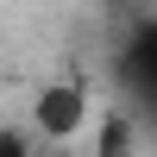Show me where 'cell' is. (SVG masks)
I'll use <instances>...</instances> for the list:
<instances>
[{"label":"cell","mask_w":157,"mask_h":157,"mask_svg":"<svg viewBox=\"0 0 157 157\" xmlns=\"http://www.w3.org/2000/svg\"><path fill=\"white\" fill-rule=\"evenodd\" d=\"M88 145H94V157H138V120L132 113H101V126L88 132Z\"/></svg>","instance_id":"cell-3"},{"label":"cell","mask_w":157,"mask_h":157,"mask_svg":"<svg viewBox=\"0 0 157 157\" xmlns=\"http://www.w3.org/2000/svg\"><path fill=\"white\" fill-rule=\"evenodd\" d=\"M0 157H57V151L38 145L32 126H0Z\"/></svg>","instance_id":"cell-4"},{"label":"cell","mask_w":157,"mask_h":157,"mask_svg":"<svg viewBox=\"0 0 157 157\" xmlns=\"http://www.w3.org/2000/svg\"><path fill=\"white\" fill-rule=\"evenodd\" d=\"M120 82L132 88L145 107H157V19H145L132 32V44H126V69H120Z\"/></svg>","instance_id":"cell-2"},{"label":"cell","mask_w":157,"mask_h":157,"mask_svg":"<svg viewBox=\"0 0 157 157\" xmlns=\"http://www.w3.org/2000/svg\"><path fill=\"white\" fill-rule=\"evenodd\" d=\"M25 126H32V138L50 145V151L82 145L101 126V101H94V88H88V75H75V69L44 75V82L32 88V101H25Z\"/></svg>","instance_id":"cell-1"}]
</instances>
